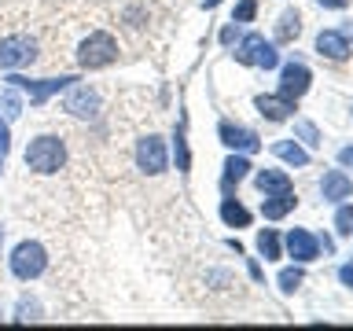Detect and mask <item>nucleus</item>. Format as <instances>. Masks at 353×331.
I'll list each match as a JSON object with an SVG mask.
<instances>
[{
    "label": "nucleus",
    "mask_w": 353,
    "mask_h": 331,
    "mask_svg": "<svg viewBox=\"0 0 353 331\" xmlns=\"http://www.w3.org/2000/svg\"><path fill=\"white\" fill-rule=\"evenodd\" d=\"M26 170L30 173H37V177H52V173H59L63 166H66V143L63 137H52V132H44V137L37 140H30V148H26Z\"/></svg>",
    "instance_id": "obj_1"
},
{
    "label": "nucleus",
    "mask_w": 353,
    "mask_h": 331,
    "mask_svg": "<svg viewBox=\"0 0 353 331\" xmlns=\"http://www.w3.org/2000/svg\"><path fill=\"white\" fill-rule=\"evenodd\" d=\"M118 59V41L110 37L107 30H96L88 33L81 41V48H77V63L88 66V70H99V66H110Z\"/></svg>",
    "instance_id": "obj_2"
},
{
    "label": "nucleus",
    "mask_w": 353,
    "mask_h": 331,
    "mask_svg": "<svg viewBox=\"0 0 353 331\" xmlns=\"http://www.w3.org/2000/svg\"><path fill=\"white\" fill-rule=\"evenodd\" d=\"M44 269H48V250L33 239L19 243L15 254H11V276H15V280H37Z\"/></svg>",
    "instance_id": "obj_3"
},
{
    "label": "nucleus",
    "mask_w": 353,
    "mask_h": 331,
    "mask_svg": "<svg viewBox=\"0 0 353 331\" xmlns=\"http://www.w3.org/2000/svg\"><path fill=\"white\" fill-rule=\"evenodd\" d=\"M37 59V41L30 33H11L0 41V70H19Z\"/></svg>",
    "instance_id": "obj_4"
},
{
    "label": "nucleus",
    "mask_w": 353,
    "mask_h": 331,
    "mask_svg": "<svg viewBox=\"0 0 353 331\" xmlns=\"http://www.w3.org/2000/svg\"><path fill=\"white\" fill-rule=\"evenodd\" d=\"M165 143L162 137H154V132H148L140 143H137V166H140V173H148V177H159L165 173Z\"/></svg>",
    "instance_id": "obj_5"
},
{
    "label": "nucleus",
    "mask_w": 353,
    "mask_h": 331,
    "mask_svg": "<svg viewBox=\"0 0 353 331\" xmlns=\"http://www.w3.org/2000/svg\"><path fill=\"white\" fill-rule=\"evenodd\" d=\"M63 110L74 118H96L99 114V92L88 85H66V99H63Z\"/></svg>",
    "instance_id": "obj_6"
},
{
    "label": "nucleus",
    "mask_w": 353,
    "mask_h": 331,
    "mask_svg": "<svg viewBox=\"0 0 353 331\" xmlns=\"http://www.w3.org/2000/svg\"><path fill=\"white\" fill-rule=\"evenodd\" d=\"M8 85L22 88L30 96V103H44L48 96L63 92L66 85H74V77H44V81H30V77H8Z\"/></svg>",
    "instance_id": "obj_7"
},
{
    "label": "nucleus",
    "mask_w": 353,
    "mask_h": 331,
    "mask_svg": "<svg viewBox=\"0 0 353 331\" xmlns=\"http://www.w3.org/2000/svg\"><path fill=\"white\" fill-rule=\"evenodd\" d=\"M309 81H313V74H309L305 63H287L280 70V96L283 99H302L309 92Z\"/></svg>",
    "instance_id": "obj_8"
},
{
    "label": "nucleus",
    "mask_w": 353,
    "mask_h": 331,
    "mask_svg": "<svg viewBox=\"0 0 353 331\" xmlns=\"http://www.w3.org/2000/svg\"><path fill=\"white\" fill-rule=\"evenodd\" d=\"M283 243H287V254H291V258H294L298 265L313 261V258H316V250H320V243H316L313 236H309L305 228H291Z\"/></svg>",
    "instance_id": "obj_9"
},
{
    "label": "nucleus",
    "mask_w": 353,
    "mask_h": 331,
    "mask_svg": "<svg viewBox=\"0 0 353 331\" xmlns=\"http://www.w3.org/2000/svg\"><path fill=\"white\" fill-rule=\"evenodd\" d=\"M316 52L324 55V59L331 63H342L350 55V41H346V33H339V30H320V37H316Z\"/></svg>",
    "instance_id": "obj_10"
},
{
    "label": "nucleus",
    "mask_w": 353,
    "mask_h": 331,
    "mask_svg": "<svg viewBox=\"0 0 353 331\" xmlns=\"http://www.w3.org/2000/svg\"><path fill=\"white\" fill-rule=\"evenodd\" d=\"M221 140H225L232 151H247V154L261 148L258 132H250V129H243V126H228V121L221 126Z\"/></svg>",
    "instance_id": "obj_11"
},
{
    "label": "nucleus",
    "mask_w": 353,
    "mask_h": 331,
    "mask_svg": "<svg viewBox=\"0 0 353 331\" xmlns=\"http://www.w3.org/2000/svg\"><path fill=\"white\" fill-rule=\"evenodd\" d=\"M320 192H324V199H331V203H342V199L353 195V181L342 170H327L324 181H320Z\"/></svg>",
    "instance_id": "obj_12"
},
{
    "label": "nucleus",
    "mask_w": 353,
    "mask_h": 331,
    "mask_svg": "<svg viewBox=\"0 0 353 331\" xmlns=\"http://www.w3.org/2000/svg\"><path fill=\"white\" fill-rule=\"evenodd\" d=\"M294 203H298V199L291 192H272V195L261 199V214L269 217V221H280V217H287L294 210Z\"/></svg>",
    "instance_id": "obj_13"
},
{
    "label": "nucleus",
    "mask_w": 353,
    "mask_h": 331,
    "mask_svg": "<svg viewBox=\"0 0 353 331\" xmlns=\"http://www.w3.org/2000/svg\"><path fill=\"white\" fill-rule=\"evenodd\" d=\"M254 184H258L261 195H272V192H291V177L283 170H258L254 173Z\"/></svg>",
    "instance_id": "obj_14"
},
{
    "label": "nucleus",
    "mask_w": 353,
    "mask_h": 331,
    "mask_svg": "<svg viewBox=\"0 0 353 331\" xmlns=\"http://www.w3.org/2000/svg\"><path fill=\"white\" fill-rule=\"evenodd\" d=\"M258 110L269 121H287V118H291V110H294V103H291V99H283V96H258Z\"/></svg>",
    "instance_id": "obj_15"
},
{
    "label": "nucleus",
    "mask_w": 353,
    "mask_h": 331,
    "mask_svg": "<svg viewBox=\"0 0 353 331\" xmlns=\"http://www.w3.org/2000/svg\"><path fill=\"white\" fill-rule=\"evenodd\" d=\"M221 221H225L228 228H247L250 225V210L243 203H236V199H225V203H221Z\"/></svg>",
    "instance_id": "obj_16"
},
{
    "label": "nucleus",
    "mask_w": 353,
    "mask_h": 331,
    "mask_svg": "<svg viewBox=\"0 0 353 331\" xmlns=\"http://www.w3.org/2000/svg\"><path fill=\"white\" fill-rule=\"evenodd\" d=\"M272 154H276V159H283V162H291V166H309V151L298 148V143H291V140L272 143Z\"/></svg>",
    "instance_id": "obj_17"
},
{
    "label": "nucleus",
    "mask_w": 353,
    "mask_h": 331,
    "mask_svg": "<svg viewBox=\"0 0 353 331\" xmlns=\"http://www.w3.org/2000/svg\"><path fill=\"white\" fill-rule=\"evenodd\" d=\"M298 33H302V15L298 11H283L280 26H276V41H294Z\"/></svg>",
    "instance_id": "obj_18"
},
{
    "label": "nucleus",
    "mask_w": 353,
    "mask_h": 331,
    "mask_svg": "<svg viewBox=\"0 0 353 331\" xmlns=\"http://www.w3.org/2000/svg\"><path fill=\"white\" fill-rule=\"evenodd\" d=\"M247 173H250L247 154H228V162H225V184H239Z\"/></svg>",
    "instance_id": "obj_19"
},
{
    "label": "nucleus",
    "mask_w": 353,
    "mask_h": 331,
    "mask_svg": "<svg viewBox=\"0 0 353 331\" xmlns=\"http://www.w3.org/2000/svg\"><path fill=\"white\" fill-rule=\"evenodd\" d=\"M258 254H261L265 261H276V258H280V236H276L272 228L258 232Z\"/></svg>",
    "instance_id": "obj_20"
},
{
    "label": "nucleus",
    "mask_w": 353,
    "mask_h": 331,
    "mask_svg": "<svg viewBox=\"0 0 353 331\" xmlns=\"http://www.w3.org/2000/svg\"><path fill=\"white\" fill-rule=\"evenodd\" d=\"M261 44H265L261 33H247V37H243V44L236 48V59H239V63H254V59H258V48H261Z\"/></svg>",
    "instance_id": "obj_21"
},
{
    "label": "nucleus",
    "mask_w": 353,
    "mask_h": 331,
    "mask_svg": "<svg viewBox=\"0 0 353 331\" xmlns=\"http://www.w3.org/2000/svg\"><path fill=\"white\" fill-rule=\"evenodd\" d=\"M173 151H176V170H181V173H188V166H192V154H188V140H184V121L176 126Z\"/></svg>",
    "instance_id": "obj_22"
},
{
    "label": "nucleus",
    "mask_w": 353,
    "mask_h": 331,
    "mask_svg": "<svg viewBox=\"0 0 353 331\" xmlns=\"http://www.w3.org/2000/svg\"><path fill=\"white\" fill-rule=\"evenodd\" d=\"M0 107H4L8 118H19V114H22V99L15 96V85H8L4 92H0Z\"/></svg>",
    "instance_id": "obj_23"
},
{
    "label": "nucleus",
    "mask_w": 353,
    "mask_h": 331,
    "mask_svg": "<svg viewBox=\"0 0 353 331\" xmlns=\"http://www.w3.org/2000/svg\"><path fill=\"white\" fill-rule=\"evenodd\" d=\"M276 283H280L283 294H294L298 283H302V269H298V265H294V269H283L280 276H276Z\"/></svg>",
    "instance_id": "obj_24"
},
{
    "label": "nucleus",
    "mask_w": 353,
    "mask_h": 331,
    "mask_svg": "<svg viewBox=\"0 0 353 331\" xmlns=\"http://www.w3.org/2000/svg\"><path fill=\"white\" fill-rule=\"evenodd\" d=\"M276 63H280V52H276V48H272V44H269V41H265V44H261V48H258V59H254V66H261V70H272V66H276Z\"/></svg>",
    "instance_id": "obj_25"
},
{
    "label": "nucleus",
    "mask_w": 353,
    "mask_h": 331,
    "mask_svg": "<svg viewBox=\"0 0 353 331\" xmlns=\"http://www.w3.org/2000/svg\"><path fill=\"white\" fill-rule=\"evenodd\" d=\"M254 11H258V0H239L236 11H232V22H239V26H247L254 19Z\"/></svg>",
    "instance_id": "obj_26"
},
{
    "label": "nucleus",
    "mask_w": 353,
    "mask_h": 331,
    "mask_svg": "<svg viewBox=\"0 0 353 331\" xmlns=\"http://www.w3.org/2000/svg\"><path fill=\"white\" fill-rule=\"evenodd\" d=\"M294 132H298V137H302V140L309 143V148H316V143H320V132H316V126H313V121H298V126H294Z\"/></svg>",
    "instance_id": "obj_27"
},
{
    "label": "nucleus",
    "mask_w": 353,
    "mask_h": 331,
    "mask_svg": "<svg viewBox=\"0 0 353 331\" xmlns=\"http://www.w3.org/2000/svg\"><path fill=\"white\" fill-rule=\"evenodd\" d=\"M19 320H41V302L22 298V302H19Z\"/></svg>",
    "instance_id": "obj_28"
},
{
    "label": "nucleus",
    "mask_w": 353,
    "mask_h": 331,
    "mask_svg": "<svg viewBox=\"0 0 353 331\" xmlns=\"http://www.w3.org/2000/svg\"><path fill=\"white\" fill-rule=\"evenodd\" d=\"M335 228L342 232V236H350V232H353V206H342L335 214Z\"/></svg>",
    "instance_id": "obj_29"
},
{
    "label": "nucleus",
    "mask_w": 353,
    "mask_h": 331,
    "mask_svg": "<svg viewBox=\"0 0 353 331\" xmlns=\"http://www.w3.org/2000/svg\"><path fill=\"white\" fill-rule=\"evenodd\" d=\"M8 148H11V132H8V121L0 118V154H8Z\"/></svg>",
    "instance_id": "obj_30"
},
{
    "label": "nucleus",
    "mask_w": 353,
    "mask_h": 331,
    "mask_svg": "<svg viewBox=\"0 0 353 331\" xmlns=\"http://www.w3.org/2000/svg\"><path fill=\"white\" fill-rule=\"evenodd\" d=\"M236 33H239V22H228V26L221 30V44H232V41H236Z\"/></svg>",
    "instance_id": "obj_31"
},
{
    "label": "nucleus",
    "mask_w": 353,
    "mask_h": 331,
    "mask_svg": "<svg viewBox=\"0 0 353 331\" xmlns=\"http://www.w3.org/2000/svg\"><path fill=\"white\" fill-rule=\"evenodd\" d=\"M339 280L353 291V265H342V269H339Z\"/></svg>",
    "instance_id": "obj_32"
},
{
    "label": "nucleus",
    "mask_w": 353,
    "mask_h": 331,
    "mask_svg": "<svg viewBox=\"0 0 353 331\" xmlns=\"http://www.w3.org/2000/svg\"><path fill=\"white\" fill-rule=\"evenodd\" d=\"M320 4H324V8H335V11H339V8H346V0H320Z\"/></svg>",
    "instance_id": "obj_33"
},
{
    "label": "nucleus",
    "mask_w": 353,
    "mask_h": 331,
    "mask_svg": "<svg viewBox=\"0 0 353 331\" xmlns=\"http://www.w3.org/2000/svg\"><path fill=\"white\" fill-rule=\"evenodd\" d=\"M339 159H342V162H346V166H350V162H353V148H346V151H342V154H339Z\"/></svg>",
    "instance_id": "obj_34"
},
{
    "label": "nucleus",
    "mask_w": 353,
    "mask_h": 331,
    "mask_svg": "<svg viewBox=\"0 0 353 331\" xmlns=\"http://www.w3.org/2000/svg\"><path fill=\"white\" fill-rule=\"evenodd\" d=\"M221 4V0H203V8H217Z\"/></svg>",
    "instance_id": "obj_35"
},
{
    "label": "nucleus",
    "mask_w": 353,
    "mask_h": 331,
    "mask_svg": "<svg viewBox=\"0 0 353 331\" xmlns=\"http://www.w3.org/2000/svg\"><path fill=\"white\" fill-rule=\"evenodd\" d=\"M0 243H4V228H0Z\"/></svg>",
    "instance_id": "obj_36"
},
{
    "label": "nucleus",
    "mask_w": 353,
    "mask_h": 331,
    "mask_svg": "<svg viewBox=\"0 0 353 331\" xmlns=\"http://www.w3.org/2000/svg\"><path fill=\"white\" fill-rule=\"evenodd\" d=\"M0 166H4V154H0Z\"/></svg>",
    "instance_id": "obj_37"
}]
</instances>
